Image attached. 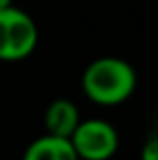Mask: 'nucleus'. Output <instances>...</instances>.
Returning a JSON list of instances; mask_svg holds the SVG:
<instances>
[{
    "instance_id": "5",
    "label": "nucleus",
    "mask_w": 158,
    "mask_h": 160,
    "mask_svg": "<svg viewBox=\"0 0 158 160\" xmlns=\"http://www.w3.org/2000/svg\"><path fill=\"white\" fill-rule=\"evenodd\" d=\"M79 109L71 99H55L49 103L47 112H45V128L47 132L57 134V136H71L73 130L79 124Z\"/></svg>"
},
{
    "instance_id": "1",
    "label": "nucleus",
    "mask_w": 158,
    "mask_h": 160,
    "mask_svg": "<svg viewBox=\"0 0 158 160\" xmlns=\"http://www.w3.org/2000/svg\"><path fill=\"white\" fill-rule=\"evenodd\" d=\"M138 85V73L120 57H99L85 67L81 75V89L89 102L97 106H120L132 98Z\"/></svg>"
},
{
    "instance_id": "3",
    "label": "nucleus",
    "mask_w": 158,
    "mask_h": 160,
    "mask_svg": "<svg viewBox=\"0 0 158 160\" xmlns=\"http://www.w3.org/2000/svg\"><path fill=\"white\" fill-rule=\"evenodd\" d=\"M69 138L77 158L85 160H107L118 152L120 146L118 130L110 122L99 120V118L79 120L77 128Z\"/></svg>"
},
{
    "instance_id": "4",
    "label": "nucleus",
    "mask_w": 158,
    "mask_h": 160,
    "mask_svg": "<svg viewBox=\"0 0 158 160\" xmlns=\"http://www.w3.org/2000/svg\"><path fill=\"white\" fill-rule=\"evenodd\" d=\"M24 160H77V154L71 138L47 132L27 146Z\"/></svg>"
},
{
    "instance_id": "6",
    "label": "nucleus",
    "mask_w": 158,
    "mask_h": 160,
    "mask_svg": "<svg viewBox=\"0 0 158 160\" xmlns=\"http://www.w3.org/2000/svg\"><path fill=\"white\" fill-rule=\"evenodd\" d=\"M142 158L144 160H158V136L150 138L142 148Z\"/></svg>"
},
{
    "instance_id": "2",
    "label": "nucleus",
    "mask_w": 158,
    "mask_h": 160,
    "mask_svg": "<svg viewBox=\"0 0 158 160\" xmlns=\"http://www.w3.org/2000/svg\"><path fill=\"white\" fill-rule=\"evenodd\" d=\"M39 28L28 12L14 4L0 8V63H16L37 49Z\"/></svg>"
},
{
    "instance_id": "7",
    "label": "nucleus",
    "mask_w": 158,
    "mask_h": 160,
    "mask_svg": "<svg viewBox=\"0 0 158 160\" xmlns=\"http://www.w3.org/2000/svg\"><path fill=\"white\" fill-rule=\"evenodd\" d=\"M12 2H14V0H0V8H6V6H10Z\"/></svg>"
}]
</instances>
